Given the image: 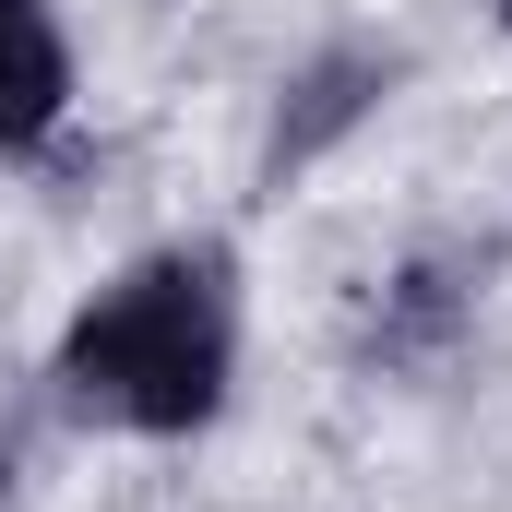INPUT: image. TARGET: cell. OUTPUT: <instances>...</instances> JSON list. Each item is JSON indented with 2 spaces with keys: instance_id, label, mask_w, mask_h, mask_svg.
<instances>
[{
  "instance_id": "cell-1",
  "label": "cell",
  "mask_w": 512,
  "mask_h": 512,
  "mask_svg": "<svg viewBox=\"0 0 512 512\" xmlns=\"http://www.w3.org/2000/svg\"><path fill=\"white\" fill-rule=\"evenodd\" d=\"M239 370V286L227 251H143L120 286H96L60 334V393L72 417H108L143 441H179L227 405Z\"/></svg>"
},
{
  "instance_id": "cell-2",
  "label": "cell",
  "mask_w": 512,
  "mask_h": 512,
  "mask_svg": "<svg viewBox=\"0 0 512 512\" xmlns=\"http://www.w3.org/2000/svg\"><path fill=\"white\" fill-rule=\"evenodd\" d=\"M382 96H393V60H382V48H322V60H310V72L286 84V108H274V143H262V179L286 191V179H298V167H310L322 143H346V131L370 120Z\"/></svg>"
},
{
  "instance_id": "cell-3",
  "label": "cell",
  "mask_w": 512,
  "mask_h": 512,
  "mask_svg": "<svg viewBox=\"0 0 512 512\" xmlns=\"http://www.w3.org/2000/svg\"><path fill=\"white\" fill-rule=\"evenodd\" d=\"M72 120V36L48 0H0V155H36Z\"/></svg>"
},
{
  "instance_id": "cell-4",
  "label": "cell",
  "mask_w": 512,
  "mask_h": 512,
  "mask_svg": "<svg viewBox=\"0 0 512 512\" xmlns=\"http://www.w3.org/2000/svg\"><path fill=\"white\" fill-rule=\"evenodd\" d=\"M465 310H477L465 262H405L382 298H370V322H358V358L370 370H429V358H453Z\"/></svg>"
},
{
  "instance_id": "cell-5",
  "label": "cell",
  "mask_w": 512,
  "mask_h": 512,
  "mask_svg": "<svg viewBox=\"0 0 512 512\" xmlns=\"http://www.w3.org/2000/svg\"><path fill=\"white\" fill-rule=\"evenodd\" d=\"M501 24H512V0H501Z\"/></svg>"
}]
</instances>
